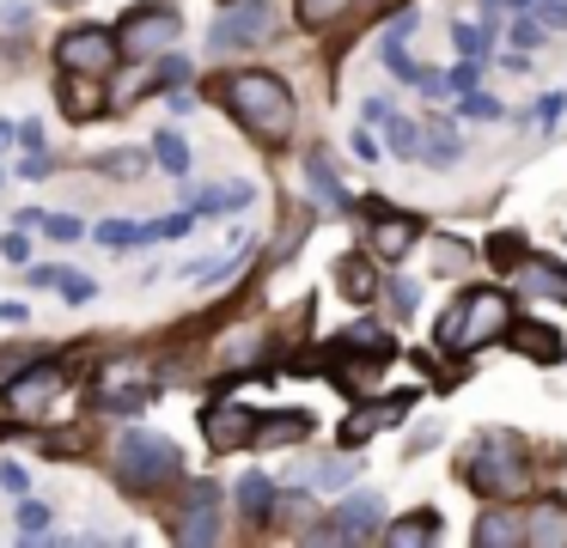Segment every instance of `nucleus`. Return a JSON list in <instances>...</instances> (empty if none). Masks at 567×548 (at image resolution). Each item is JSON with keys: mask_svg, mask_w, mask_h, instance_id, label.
<instances>
[{"mask_svg": "<svg viewBox=\"0 0 567 548\" xmlns=\"http://www.w3.org/2000/svg\"><path fill=\"white\" fill-rule=\"evenodd\" d=\"M336 287H342L348 299H372V292H379L372 256H342V262H336Z\"/></svg>", "mask_w": 567, "mask_h": 548, "instance_id": "obj_25", "label": "nucleus"}, {"mask_svg": "<svg viewBox=\"0 0 567 548\" xmlns=\"http://www.w3.org/2000/svg\"><path fill=\"white\" fill-rule=\"evenodd\" d=\"M421 231H427V226H421V214H396V207H391L384 219H372V250L396 262V256H409L421 244Z\"/></svg>", "mask_w": 567, "mask_h": 548, "instance_id": "obj_15", "label": "nucleus"}, {"mask_svg": "<svg viewBox=\"0 0 567 548\" xmlns=\"http://www.w3.org/2000/svg\"><path fill=\"white\" fill-rule=\"evenodd\" d=\"M196 231V207H177V214H165V219H147L141 226V244H172V238H189Z\"/></svg>", "mask_w": 567, "mask_h": 548, "instance_id": "obj_29", "label": "nucleus"}, {"mask_svg": "<svg viewBox=\"0 0 567 548\" xmlns=\"http://www.w3.org/2000/svg\"><path fill=\"white\" fill-rule=\"evenodd\" d=\"M111 469H116V482L135 487V494H159V487L184 482V457H177V445L165 433H147V426H128V433L116 438Z\"/></svg>", "mask_w": 567, "mask_h": 548, "instance_id": "obj_3", "label": "nucleus"}, {"mask_svg": "<svg viewBox=\"0 0 567 548\" xmlns=\"http://www.w3.org/2000/svg\"><path fill=\"white\" fill-rule=\"evenodd\" d=\"M189 73H196V68H189L184 55H159V61H153V85H165V92H177V85H189Z\"/></svg>", "mask_w": 567, "mask_h": 548, "instance_id": "obj_38", "label": "nucleus"}, {"mask_svg": "<svg viewBox=\"0 0 567 548\" xmlns=\"http://www.w3.org/2000/svg\"><path fill=\"white\" fill-rule=\"evenodd\" d=\"M421 402V390H396V396H384V402H372V414H379V426H391V421H403L409 409Z\"/></svg>", "mask_w": 567, "mask_h": 548, "instance_id": "obj_40", "label": "nucleus"}, {"mask_svg": "<svg viewBox=\"0 0 567 548\" xmlns=\"http://www.w3.org/2000/svg\"><path fill=\"white\" fill-rule=\"evenodd\" d=\"M379 524H384V499L379 494H348L342 506L330 511L336 542H367V536H379Z\"/></svg>", "mask_w": 567, "mask_h": 548, "instance_id": "obj_12", "label": "nucleus"}, {"mask_svg": "<svg viewBox=\"0 0 567 548\" xmlns=\"http://www.w3.org/2000/svg\"><path fill=\"white\" fill-rule=\"evenodd\" d=\"M372 433H379V414L367 409V414H360V421H348V426H342V451H360V445H367Z\"/></svg>", "mask_w": 567, "mask_h": 548, "instance_id": "obj_47", "label": "nucleus"}, {"mask_svg": "<svg viewBox=\"0 0 567 548\" xmlns=\"http://www.w3.org/2000/svg\"><path fill=\"white\" fill-rule=\"evenodd\" d=\"M38 226H43V231H50V238H62V244H74V238H86V226H80V219H74V214H43V219H38Z\"/></svg>", "mask_w": 567, "mask_h": 548, "instance_id": "obj_45", "label": "nucleus"}, {"mask_svg": "<svg viewBox=\"0 0 567 548\" xmlns=\"http://www.w3.org/2000/svg\"><path fill=\"white\" fill-rule=\"evenodd\" d=\"M506 341H513L518 353H530L537 365H561V353H567V341L555 335L543 317H506V329H501Z\"/></svg>", "mask_w": 567, "mask_h": 548, "instance_id": "obj_13", "label": "nucleus"}, {"mask_svg": "<svg viewBox=\"0 0 567 548\" xmlns=\"http://www.w3.org/2000/svg\"><path fill=\"white\" fill-rule=\"evenodd\" d=\"M482 250H488V262H494V268H506V275H518V262L530 256V244H525V231H494V238L482 244Z\"/></svg>", "mask_w": 567, "mask_h": 548, "instance_id": "obj_28", "label": "nucleus"}, {"mask_svg": "<svg viewBox=\"0 0 567 548\" xmlns=\"http://www.w3.org/2000/svg\"><path fill=\"white\" fill-rule=\"evenodd\" d=\"M457 153H464V141L452 134V122H421V158H433V165H452Z\"/></svg>", "mask_w": 567, "mask_h": 548, "instance_id": "obj_27", "label": "nucleus"}, {"mask_svg": "<svg viewBox=\"0 0 567 548\" xmlns=\"http://www.w3.org/2000/svg\"><path fill=\"white\" fill-rule=\"evenodd\" d=\"M379 55H384V68H391V80H403V85H415V80H421V61L409 55L403 43H379Z\"/></svg>", "mask_w": 567, "mask_h": 548, "instance_id": "obj_35", "label": "nucleus"}, {"mask_svg": "<svg viewBox=\"0 0 567 548\" xmlns=\"http://www.w3.org/2000/svg\"><path fill=\"white\" fill-rule=\"evenodd\" d=\"M0 183H7V170H0Z\"/></svg>", "mask_w": 567, "mask_h": 548, "instance_id": "obj_55", "label": "nucleus"}, {"mask_svg": "<svg viewBox=\"0 0 567 548\" xmlns=\"http://www.w3.org/2000/svg\"><path fill=\"white\" fill-rule=\"evenodd\" d=\"M226 7H233V0H226Z\"/></svg>", "mask_w": 567, "mask_h": 548, "instance_id": "obj_56", "label": "nucleus"}, {"mask_svg": "<svg viewBox=\"0 0 567 548\" xmlns=\"http://www.w3.org/2000/svg\"><path fill=\"white\" fill-rule=\"evenodd\" d=\"M7 134H13V128H7V122H0V146H7Z\"/></svg>", "mask_w": 567, "mask_h": 548, "instance_id": "obj_54", "label": "nucleus"}, {"mask_svg": "<svg viewBox=\"0 0 567 548\" xmlns=\"http://www.w3.org/2000/svg\"><path fill=\"white\" fill-rule=\"evenodd\" d=\"M177 31H184V24H177V7H135L123 19V31H116V55H153V49L172 43Z\"/></svg>", "mask_w": 567, "mask_h": 548, "instance_id": "obj_9", "label": "nucleus"}, {"mask_svg": "<svg viewBox=\"0 0 567 548\" xmlns=\"http://www.w3.org/2000/svg\"><path fill=\"white\" fill-rule=\"evenodd\" d=\"M153 165H159L165 177L184 183V177H189V141H184L177 128H159V134H153Z\"/></svg>", "mask_w": 567, "mask_h": 548, "instance_id": "obj_23", "label": "nucleus"}, {"mask_svg": "<svg viewBox=\"0 0 567 548\" xmlns=\"http://www.w3.org/2000/svg\"><path fill=\"white\" fill-rule=\"evenodd\" d=\"M518 280H525L530 292H549V299H567V268L555 262H543V256H525V262H518Z\"/></svg>", "mask_w": 567, "mask_h": 548, "instance_id": "obj_22", "label": "nucleus"}, {"mask_svg": "<svg viewBox=\"0 0 567 548\" xmlns=\"http://www.w3.org/2000/svg\"><path fill=\"white\" fill-rule=\"evenodd\" d=\"M501 31L513 37V49H537L543 37H549V24H543L537 12H525V7H518V19H513V24H501Z\"/></svg>", "mask_w": 567, "mask_h": 548, "instance_id": "obj_32", "label": "nucleus"}, {"mask_svg": "<svg viewBox=\"0 0 567 548\" xmlns=\"http://www.w3.org/2000/svg\"><path fill=\"white\" fill-rule=\"evenodd\" d=\"M55 92H62V110H68L74 122L99 116V110L111 104V85L92 80V73H62V85H55Z\"/></svg>", "mask_w": 567, "mask_h": 548, "instance_id": "obj_16", "label": "nucleus"}, {"mask_svg": "<svg viewBox=\"0 0 567 548\" xmlns=\"http://www.w3.org/2000/svg\"><path fill=\"white\" fill-rule=\"evenodd\" d=\"M25 317H31V311H25V304H19V299H0V323H13V329H19V323H25Z\"/></svg>", "mask_w": 567, "mask_h": 548, "instance_id": "obj_53", "label": "nucleus"}, {"mask_svg": "<svg viewBox=\"0 0 567 548\" xmlns=\"http://www.w3.org/2000/svg\"><path fill=\"white\" fill-rule=\"evenodd\" d=\"M306 183H311V189H318L330 207H342V214H354V195L342 189V177H336V158L323 153V146H311V153H306Z\"/></svg>", "mask_w": 567, "mask_h": 548, "instance_id": "obj_18", "label": "nucleus"}, {"mask_svg": "<svg viewBox=\"0 0 567 548\" xmlns=\"http://www.w3.org/2000/svg\"><path fill=\"white\" fill-rule=\"evenodd\" d=\"M561 110H567V92H549V97H537V104H530V128H543V134H549L555 122H561Z\"/></svg>", "mask_w": 567, "mask_h": 548, "instance_id": "obj_41", "label": "nucleus"}, {"mask_svg": "<svg viewBox=\"0 0 567 548\" xmlns=\"http://www.w3.org/2000/svg\"><path fill=\"white\" fill-rule=\"evenodd\" d=\"M233 494H238V511H245L250 524H262V518L275 511V482H269V475H257V469H250V475H238V487H233Z\"/></svg>", "mask_w": 567, "mask_h": 548, "instance_id": "obj_20", "label": "nucleus"}, {"mask_svg": "<svg viewBox=\"0 0 567 548\" xmlns=\"http://www.w3.org/2000/svg\"><path fill=\"white\" fill-rule=\"evenodd\" d=\"M250 201H257L250 183H220V189H202L189 207H196V219H220V214H245Z\"/></svg>", "mask_w": 567, "mask_h": 548, "instance_id": "obj_19", "label": "nucleus"}, {"mask_svg": "<svg viewBox=\"0 0 567 548\" xmlns=\"http://www.w3.org/2000/svg\"><path fill=\"white\" fill-rule=\"evenodd\" d=\"M464 482L476 487V494H488V499H513L518 487L530 482V463H525V445L518 438H482L476 451H470V463H464Z\"/></svg>", "mask_w": 567, "mask_h": 548, "instance_id": "obj_4", "label": "nucleus"}, {"mask_svg": "<svg viewBox=\"0 0 567 548\" xmlns=\"http://www.w3.org/2000/svg\"><path fill=\"white\" fill-rule=\"evenodd\" d=\"M506 317H513V299H506L501 287H476V292L445 304V317L433 323V341L452 348V353H476V348H488V341H501Z\"/></svg>", "mask_w": 567, "mask_h": 548, "instance_id": "obj_2", "label": "nucleus"}, {"mask_svg": "<svg viewBox=\"0 0 567 548\" xmlns=\"http://www.w3.org/2000/svg\"><path fill=\"white\" fill-rule=\"evenodd\" d=\"M147 165H153V153H141V146H111V153L99 158V170H104V177H116V183H141V177H147Z\"/></svg>", "mask_w": 567, "mask_h": 548, "instance_id": "obj_26", "label": "nucleus"}, {"mask_svg": "<svg viewBox=\"0 0 567 548\" xmlns=\"http://www.w3.org/2000/svg\"><path fill=\"white\" fill-rule=\"evenodd\" d=\"M50 287H62V299H68V304H86V299H92V280H86V275H74V268H62V275H55Z\"/></svg>", "mask_w": 567, "mask_h": 548, "instance_id": "obj_46", "label": "nucleus"}, {"mask_svg": "<svg viewBox=\"0 0 567 548\" xmlns=\"http://www.w3.org/2000/svg\"><path fill=\"white\" fill-rule=\"evenodd\" d=\"M269 24H275V7H269V0H233V12H226V19L208 31V49H214V55L250 49V43H262V37H269Z\"/></svg>", "mask_w": 567, "mask_h": 548, "instance_id": "obj_8", "label": "nucleus"}, {"mask_svg": "<svg viewBox=\"0 0 567 548\" xmlns=\"http://www.w3.org/2000/svg\"><path fill=\"white\" fill-rule=\"evenodd\" d=\"M13 177H25V183H43V177H50V153H43V146H31V153L19 158V170H13Z\"/></svg>", "mask_w": 567, "mask_h": 548, "instance_id": "obj_49", "label": "nucleus"}, {"mask_svg": "<svg viewBox=\"0 0 567 548\" xmlns=\"http://www.w3.org/2000/svg\"><path fill=\"white\" fill-rule=\"evenodd\" d=\"M0 487L7 494H31V469L25 463H0Z\"/></svg>", "mask_w": 567, "mask_h": 548, "instance_id": "obj_50", "label": "nucleus"}, {"mask_svg": "<svg viewBox=\"0 0 567 548\" xmlns=\"http://www.w3.org/2000/svg\"><path fill=\"white\" fill-rule=\"evenodd\" d=\"M476 542L482 548H494V542H518V518H513V511H482V524H476Z\"/></svg>", "mask_w": 567, "mask_h": 548, "instance_id": "obj_30", "label": "nucleus"}, {"mask_svg": "<svg viewBox=\"0 0 567 548\" xmlns=\"http://www.w3.org/2000/svg\"><path fill=\"white\" fill-rule=\"evenodd\" d=\"M99 402L111 414H141V409L159 402V378L147 372V360H116V365H104V378H99Z\"/></svg>", "mask_w": 567, "mask_h": 548, "instance_id": "obj_6", "label": "nucleus"}, {"mask_svg": "<svg viewBox=\"0 0 567 548\" xmlns=\"http://www.w3.org/2000/svg\"><path fill=\"white\" fill-rule=\"evenodd\" d=\"M348 7H354V0H293L299 24H311V31H318V24H330V19H342Z\"/></svg>", "mask_w": 567, "mask_h": 548, "instance_id": "obj_33", "label": "nucleus"}, {"mask_svg": "<svg viewBox=\"0 0 567 548\" xmlns=\"http://www.w3.org/2000/svg\"><path fill=\"white\" fill-rule=\"evenodd\" d=\"M50 524H55V511L43 506V499L19 494V530H25V536H50Z\"/></svg>", "mask_w": 567, "mask_h": 548, "instance_id": "obj_36", "label": "nucleus"}, {"mask_svg": "<svg viewBox=\"0 0 567 548\" xmlns=\"http://www.w3.org/2000/svg\"><path fill=\"white\" fill-rule=\"evenodd\" d=\"M13 134H19V146H25V153H31V146H43V122H31V116H25V122H19V128H13Z\"/></svg>", "mask_w": 567, "mask_h": 548, "instance_id": "obj_52", "label": "nucleus"}, {"mask_svg": "<svg viewBox=\"0 0 567 548\" xmlns=\"http://www.w3.org/2000/svg\"><path fill=\"white\" fill-rule=\"evenodd\" d=\"M476 80H482V68H476V55H464V61H457V68L452 73H445V92H476Z\"/></svg>", "mask_w": 567, "mask_h": 548, "instance_id": "obj_43", "label": "nucleus"}, {"mask_svg": "<svg viewBox=\"0 0 567 548\" xmlns=\"http://www.w3.org/2000/svg\"><path fill=\"white\" fill-rule=\"evenodd\" d=\"M379 530H384V542H391V548H421V542H433V536H440V511H415V518L379 524Z\"/></svg>", "mask_w": 567, "mask_h": 548, "instance_id": "obj_21", "label": "nucleus"}, {"mask_svg": "<svg viewBox=\"0 0 567 548\" xmlns=\"http://www.w3.org/2000/svg\"><path fill=\"white\" fill-rule=\"evenodd\" d=\"M220 104L233 110V122L245 134H257L262 146H281L287 134H293V92H287V80L281 73H269V68H245V73H233V80L220 85Z\"/></svg>", "mask_w": 567, "mask_h": 548, "instance_id": "obj_1", "label": "nucleus"}, {"mask_svg": "<svg viewBox=\"0 0 567 548\" xmlns=\"http://www.w3.org/2000/svg\"><path fill=\"white\" fill-rule=\"evenodd\" d=\"M0 256H7V262H31V238H25V231H7V238H0Z\"/></svg>", "mask_w": 567, "mask_h": 548, "instance_id": "obj_51", "label": "nucleus"}, {"mask_svg": "<svg viewBox=\"0 0 567 548\" xmlns=\"http://www.w3.org/2000/svg\"><path fill=\"white\" fill-rule=\"evenodd\" d=\"M220 536V487L214 482H189V499H184V518H177V542L202 548Z\"/></svg>", "mask_w": 567, "mask_h": 548, "instance_id": "obj_11", "label": "nucleus"}, {"mask_svg": "<svg viewBox=\"0 0 567 548\" xmlns=\"http://www.w3.org/2000/svg\"><path fill=\"white\" fill-rule=\"evenodd\" d=\"M250 433H257V409H245V402H208L202 409V438H208V451H245Z\"/></svg>", "mask_w": 567, "mask_h": 548, "instance_id": "obj_10", "label": "nucleus"}, {"mask_svg": "<svg viewBox=\"0 0 567 548\" xmlns=\"http://www.w3.org/2000/svg\"><path fill=\"white\" fill-rule=\"evenodd\" d=\"M68 390V365L62 360H43V365H19V372L0 378V396L13 402V414H38L50 396Z\"/></svg>", "mask_w": 567, "mask_h": 548, "instance_id": "obj_7", "label": "nucleus"}, {"mask_svg": "<svg viewBox=\"0 0 567 548\" xmlns=\"http://www.w3.org/2000/svg\"><path fill=\"white\" fill-rule=\"evenodd\" d=\"M452 43H457V55H488L494 31L488 24H452Z\"/></svg>", "mask_w": 567, "mask_h": 548, "instance_id": "obj_39", "label": "nucleus"}, {"mask_svg": "<svg viewBox=\"0 0 567 548\" xmlns=\"http://www.w3.org/2000/svg\"><path fill=\"white\" fill-rule=\"evenodd\" d=\"M379 128H384V146H391L396 158H421V122H415V116H396V110H384Z\"/></svg>", "mask_w": 567, "mask_h": 548, "instance_id": "obj_24", "label": "nucleus"}, {"mask_svg": "<svg viewBox=\"0 0 567 548\" xmlns=\"http://www.w3.org/2000/svg\"><path fill=\"white\" fill-rule=\"evenodd\" d=\"M482 7H506V12H537L543 24H555V31H567V0H482Z\"/></svg>", "mask_w": 567, "mask_h": 548, "instance_id": "obj_31", "label": "nucleus"}, {"mask_svg": "<svg viewBox=\"0 0 567 548\" xmlns=\"http://www.w3.org/2000/svg\"><path fill=\"white\" fill-rule=\"evenodd\" d=\"M415 24H421V12H415V7L391 12V19H384V43H409V37H415Z\"/></svg>", "mask_w": 567, "mask_h": 548, "instance_id": "obj_44", "label": "nucleus"}, {"mask_svg": "<svg viewBox=\"0 0 567 548\" xmlns=\"http://www.w3.org/2000/svg\"><path fill=\"white\" fill-rule=\"evenodd\" d=\"M55 68L111 80V73H116V31H111V24H74V31H62V37H55Z\"/></svg>", "mask_w": 567, "mask_h": 548, "instance_id": "obj_5", "label": "nucleus"}, {"mask_svg": "<svg viewBox=\"0 0 567 548\" xmlns=\"http://www.w3.org/2000/svg\"><path fill=\"white\" fill-rule=\"evenodd\" d=\"M518 542H537V548L567 542V506H561V499H543V506H530V518L518 524Z\"/></svg>", "mask_w": 567, "mask_h": 548, "instance_id": "obj_17", "label": "nucleus"}, {"mask_svg": "<svg viewBox=\"0 0 567 548\" xmlns=\"http://www.w3.org/2000/svg\"><path fill=\"white\" fill-rule=\"evenodd\" d=\"M299 438H311V414H306V409H269V414H257V433H250V445H257V451H275V445H299Z\"/></svg>", "mask_w": 567, "mask_h": 548, "instance_id": "obj_14", "label": "nucleus"}, {"mask_svg": "<svg viewBox=\"0 0 567 548\" xmlns=\"http://www.w3.org/2000/svg\"><path fill=\"white\" fill-rule=\"evenodd\" d=\"M354 475H360V463H354V457H330L318 475H311V482H318V487H348Z\"/></svg>", "mask_w": 567, "mask_h": 548, "instance_id": "obj_42", "label": "nucleus"}, {"mask_svg": "<svg viewBox=\"0 0 567 548\" xmlns=\"http://www.w3.org/2000/svg\"><path fill=\"white\" fill-rule=\"evenodd\" d=\"M92 238H99L104 250H128V244H141V226H128V219H99Z\"/></svg>", "mask_w": 567, "mask_h": 548, "instance_id": "obj_34", "label": "nucleus"}, {"mask_svg": "<svg viewBox=\"0 0 567 548\" xmlns=\"http://www.w3.org/2000/svg\"><path fill=\"white\" fill-rule=\"evenodd\" d=\"M452 116H501V97H482V92H457Z\"/></svg>", "mask_w": 567, "mask_h": 548, "instance_id": "obj_48", "label": "nucleus"}, {"mask_svg": "<svg viewBox=\"0 0 567 548\" xmlns=\"http://www.w3.org/2000/svg\"><path fill=\"white\" fill-rule=\"evenodd\" d=\"M384 299H391V311H396V317H409V311L421 304V280H409V275L384 280Z\"/></svg>", "mask_w": 567, "mask_h": 548, "instance_id": "obj_37", "label": "nucleus"}]
</instances>
